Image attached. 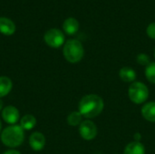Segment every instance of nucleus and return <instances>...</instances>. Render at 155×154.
<instances>
[{
  "label": "nucleus",
  "instance_id": "obj_8",
  "mask_svg": "<svg viewBox=\"0 0 155 154\" xmlns=\"http://www.w3.org/2000/svg\"><path fill=\"white\" fill-rule=\"evenodd\" d=\"M29 144L34 151H41L45 145V135L41 133H33L29 137Z\"/></svg>",
  "mask_w": 155,
  "mask_h": 154
},
{
  "label": "nucleus",
  "instance_id": "obj_24",
  "mask_svg": "<svg viewBox=\"0 0 155 154\" xmlns=\"http://www.w3.org/2000/svg\"><path fill=\"white\" fill-rule=\"evenodd\" d=\"M154 57H155V49H154Z\"/></svg>",
  "mask_w": 155,
  "mask_h": 154
},
{
  "label": "nucleus",
  "instance_id": "obj_10",
  "mask_svg": "<svg viewBox=\"0 0 155 154\" xmlns=\"http://www.w3.org/2000/svg\"><path fill=\"white\" fill-rule=\"evenodd\" d=\"M119 77L124 83H134L136 80V72L128 66L122 67L119 71Z\"/></svg>",
  "mask_w": 155,
  "mask_h": 154
},
{
  "label": "nucleus",
  "instance_id": "obj_12",
  "mask_svg": "<svg viewBox=\"0 0 155 154\" xmlns=\"http://www.w3.org/2000/svg\"><path fill=\"white\" fill-rule=\"evenodd\" d=\"M63 28L64 31L69 34V35H73L74 34H76L79 30V23L78 21L74 18V17H68L67 19L64 20V24H63Z\"/></svg>",
  "mask_w": 155,
  "mask_h": 154
},
{
  "label": "nucleus",
  "instance_id": "obj_7",
  "mask_svg": "<svg viewBox=\"0 0 155 154\" xmlns=\"http://www.w3.org/2000/svg\"><path fill=\"white\" fill-rule=\"evenodd\" d=\"M2 117L4 121L9 124L15 125L19 120V112L15 106H6L3 109Z\"/></svg>",
  "mask_w": 155,
  "mask_h": 154
},
{
  "label": "nucleus",
  "instance_id": "obj_11",
  "mask_svg": "<svg viewBox=\"0 0 155 154\" xmlns=\"http://www.w3.org/2000/svg\"><path fill=\"white\" fill-rule=\"evenodd\" d=\"M15 31V25L12 20L6 17H0V33L5 35H11Z\"/></svg>",
  "mask_w": 155,
  "mask_h": 154
},
{
  "label": "nucleus",
  "instance_id": "obj_23",
  "mask_svg": "<svg viewBox=\"0 0 155 154\" xmlns=\"http://www.w3.org/2000/svg\"><path fill=\"white\" fill-rule=\"evenodd\" d=\"M1 129H2V124H1V122H0V133H1Z\"/></svg>",
  "mask_w": 155,
  "mask_h": 154
},
{
  "label": "nucleus",
  "instance_id": "obj_9",
  "mask_svg": "<svg viewBox=\"0 0 155 154\" xmlns=\"http://www.w3.org/2000/svg\"><path fill=\"white\" fill-rule=\"evenodd\" d=\"M142 115L143 117L150 122L155 123V102L146 103L142 108Z\"/></svg>",
  "mask_w": 155,
  "mask_h": 154
},
{
  "label": "nucleus",
  "instance_id": "obj_22",
  "mask_svg": "<svg viewBox=\"0 0 155 154\" xmlns=\"http://www.w3.org/2000/svg\"><path fill=\"white\" fill-rule=\"evenodd\" d=\"M3 109V102H2V100L0 99V111Z\"/></svg>",
  "mask_w": 155,
  "mask_h": 154
},
{
  "label": "nucleus",
  "instance_id": "obj_14",
  "mask_svg": "<svg viewBox=\"0 0 155 154\" xmlns=\"http://www.w3.org/2000/svg\"><path fill=\"white\" fill-rule=\"evenodd\" d=\"M12 81L6 76H0V98L7 95L12 90Z\"/></svg>",
  "mask_w": 155,
  "mask_h": 154
},
{
  "label": "nucleus",
  "instance_id": "obj_6",
  "mask_svg": "<svg viewBox=\"0 0 155 154\" xmlns=\"http://www.w3.org/2000/svg\"><path fill=\"white\" fill-rule=\"evenodd\" d=\"M79 133L81 137L85 141L94 140L98 133V130L96 125L90 120L83 121L79 125Z\"/></svg>",
  "mask_w": 155,
  "mask_h": 154
},
{
  "label": "nucleus",
  "instance_id": "obj_19",
  "mask_svg": "<svg viewBox=\"0 0 155 154\" xmlns=\"http://www.w3.org/2000/svg\"><path fill=\"white\" fill-rule=\"evenodd\" d=\"M146 34L147 35L152 38V39H154L155 40V22L153 23H151L147 28H146Z\"/></svg>",
  "mask_w": 155,
  "mask_h": 154
},
{
  "label": "nucleus",
  "instance_id": "obj_3",
  "mask_svg": "<svg viewBox=\"0 0 155 154\" xmlns=\"http://www.w3.org/2000/svg\"><path fill=\"white\" fill-rule=\"evenodd\" d=\"M63 54L66 61L72 64H76L83 59L84 55V49L80 41L76 39H70L64 44Z\"/></svg>",
  "mask_w": 155,
  "mask_h": 154
},
{
  "label": "nucleus",
  "instance_id": "obj_17",
  "mask_svg": "<svg viewBox=\"0 0 155 154\" xmlns=\"http://www.w3.org/2000/svg\"><path fill=\"white\" fill-rule=\"evenodd\" d=\"M145 77L146 79L155 84V62H151L150 64H148L145 67Z\"/></svg>",
  "mask_w": 155,
  "mask_h": 154
},
{
  "label": "nucleus",
  "instance_id": "obj_1",
  "mask_svg": "<svg viewBox=\"0 0 155 154\" xmlns=\"http://www.w3.org/2000/svg\"><path fill=\"white\" fill-rule=\"evenodd\" d=\"M104 103L102 97L97 94L84 95L79 102V113L86 119H94L97 117L104 110Z\"/></svg>",
  "mask_w": 155,
  "mask_h": 154
},
{
  "label": "nucleus",
  "instance_id": "obj_16",
  "mask_svg": "<svg viewBox=\"0 0 155 154\" xmlns=\"http://www.w3.org/2000/svg\"><path fill=\"white\" fill-rule=\"evenodd\" d=\"M83 115L78 112H73L67 116V123L70 126H78L83 122Z\"/></svg>",
  "mask_w": 155,
  "mask_h": 154
},
{
  "label": "nucleus",
  "instance_id": "obj_4",
  "mask_svg": "<svg viewBox=\"0 0 155 154\" xmlns=\"http://www.w3.org/2000/svg\"><path fill=\"white\" fill-rule=\"evenodd\" d=\"M128 96L134 103L142 104L149 97V89L142 82H134L129 86Z\"/></svg>",
  "mask_w": 155,
  "mask_h": 154
},
{
  "label": "nucleus",
  "instance_id": "obj_21",
  "mask_svg": "<svg viewBox=\"0 0 155 154\" xmlns=\"http://www.w3.org/2000/svg\"><path fill=\"white\" fill-rule=\"evenodd\" d=\"M134 139H135V142H139V141L141 140V138H142V135H141V133H136L134 135Z\"/></svg>",
  "mask_w": 155,
  "mask_h": 154
},
{
  "label": "nucleus",
  "instance_id": "obj_18",
  "mask_svg": "<svg viewBox=\"0 0 155 154\" xmlns=\"http://www.w3.org/2000/svg\"><path fill=\"white\" fill-rule=\"evenodd\" d=\"M136 61L139 64L141 65H143V66H147L148 64H151V59H150V56L146 54H139L136 57Z\"/></svg>",
  "mask_w": 155,
  "mask_h": 154
},
{
  "label": "nucleus",
  "instance_id": "obj_20",
  "mask_svg": "<svg viewBox=\"0 0 155 154\" xmlns=\"http://www.w3.org/2000/svg\"><path fill=\"white\" fill-rule=\"evenodd\" d=\"M3 154H21L18 151H15V150H8L6 152H5Z\"/></svg>",
  "mask_w": 155,
  "mask_h": 154
},
{
  "label": "nucleus",
  "instance_id": "obj_15",
  "mask_svg": "<svg viewBox=\"0 0 155 154\" xmlns=\"http://www.w3.org/2000/svg\"><path fill=\"white\" fill-rule=\"evenodd\" d=\"M36 125V119L31 114H26L22 117L20 121V126L24 131L32 130Z\"/></svg>",
  "mask_w": 155,
  "mask_h": 154
},
{
  "label": "nucleus",
  "instance_id": "obj_13",
  "mask_svg": "<svg viewBox=\"0 0 155 154\" xmlns=\"http://www.w3.org/2000/svg\"><path fill=\"white\" fill-rule=\"evenodd\" d=\"M124 154H145L144 145L140 142H132L125 146Z\"/></svg>",
  "mask_w": 155,
  "mask_h": 154
},
{
  "label": "nucleus",
  "instance_id": "obj_2",
  "mask_svg": "<svg viewBox=\"0 0 155 154\" xmlns=\"http://www.w3.org/2000/svg\"><path fill=\"white\" fill-rule=\"evenodd\" d=\"M25 140V132L20 125H11L1 133L2 143L9 148L20 146Z\"/></svg>",
  "mask_w": 155,
  "mask_h": 154
},
{
  "label": "nucleus",
  "instance_id": "obj_5",
  "mask_svg": "<svg viewBox=\"0 0 155 154\" xmlns=\"http://www.w3.org/2000/svg\"><path fill=\"white\" fill-rule=\"evenodd\" d=\"M45 42L47 45L53 48H58L64 43V35L59 29L53 28L45 32L44 36Z\"/></svg>",
  "mask_w": 155,
  "mask_h": 154
}]
</instances>
